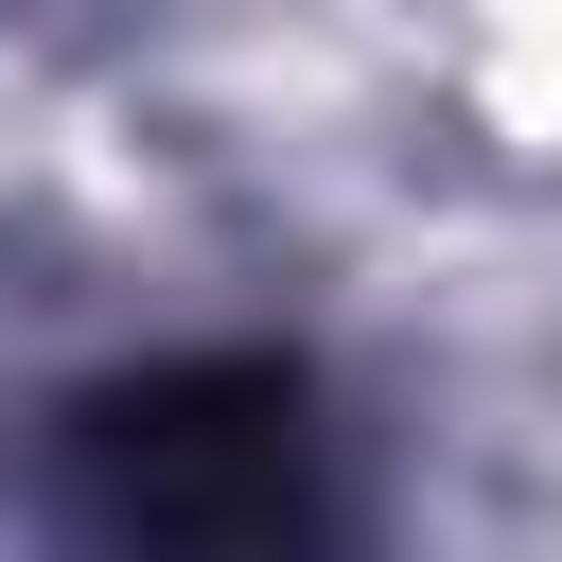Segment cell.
<instances>
[{
  "label": "cell",
  "mask_w": 562,
  "mask_h": 562,
  "mask_svg": "<svg viewBox=\"0 0 562 562\" xmlns=\"http://www.w3.org/2000/svg\"><path fill=\"white\" fill-rule=\"evenodd\" d=\"M53 562H351V457L316 369L176 351L53 422Z\"/></svg>",
  "instance_id": "obj_1"
}]
</instances>
